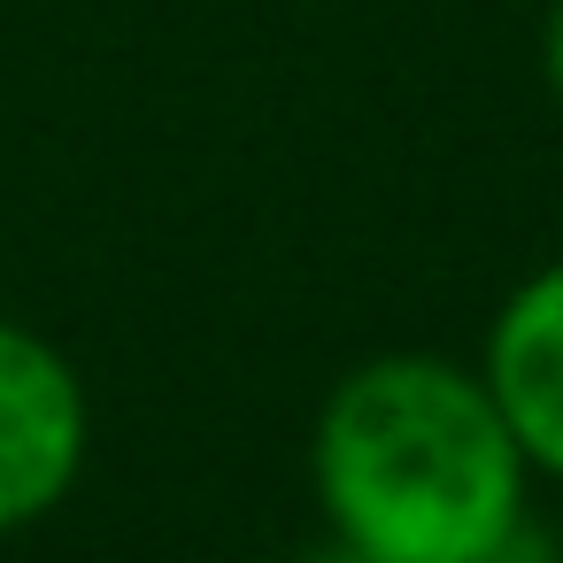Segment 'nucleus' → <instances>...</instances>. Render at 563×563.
Returning <instances> with one entry per match:
<instances>
[{"label": "nucleus", "mask_w": 563, "mask_h": 563, "mask_svg": "<svg viewBox=\"0 0 563 563\" xmlns=\"http://www.w3.org/2000/svg\"><path fill=\"white\" fill-rule=\"evenodd\" d=\"M317 486L340 540L386 563H478L525 517V448L486 378L386 355L324 401Z\"/></svg>", "instance_id": "1"}, {"label": "nucleus", "mask_w": 563, "mask_h": 563, "mask_svg": "<svg viewBox=\"0 0 563 563\" xmlns=\"http://www.w3.org/2000/svg\"><path fill=\"white\" fill-rule=\"evenodd\" d=\"M86 463L78 371L24 324H0V532L32 525L70 494Z\"/></svg>", "instance_id": "2"}, {"label": "nucleus", "mask_w": 563, "mask_h": 563, "mask_svg": "<svg viewBox=\"0 0 563 563\" xmlns=\"http://www.w3.org/2000/svg\"><path fill=\"white\" fill-rule=\"evenodd\" d=\"M486 394L501 401L525 463L563 478V263L509 294L486 340Z\"/></svg>", "instance_id": "3"}, {"label": "nucleus", "mask_w": 563, "mask_h": 563, "mask_svg": "<svg viewBox=\"0 0 563 563\" xmlns=\"http://www.w3.org/2000/svg\"><path fill=\"white\" fill-rule=\"evenodd\" d=\"M478 563H555V555H548V540H540V532H532V525L517 517V532H509V540H501L494 555H478Z\"/></svg>", "instance_id": "4"}, {"label": "nucleus", "mask_w": 563, "mask_h": 563, "mask_svg": "<svg viewBox=\"0 0 563 563\" xmlns=\"http://www.w3.org/2000/svg\"><path fill=\"white\" fill-rule=\"evenodd\" d=\"M548 86L563 93V0H555V16H548Z\"/></svg>", "instance_id": "5"}, {"label": "nucleus", "mask_w": 563, "mask_h": 563, "mask_svg": "<svg viewBox=\"0 0 563 563\" xmlns=\"http://www.w3.org/2000/svg\"><path fill=\"white\" fill-rule=\"evenodd\" d=\"M309 563H386V555H371V548H355V540H340V548H324V555H309Z\"/></svg>", "instance_id": "6"}]
</instances>
